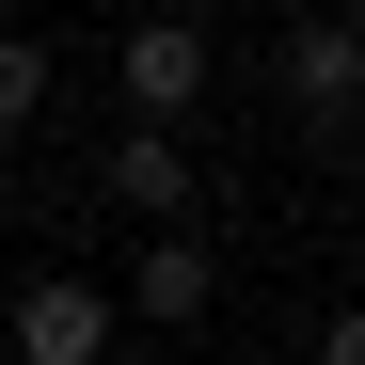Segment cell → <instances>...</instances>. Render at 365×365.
Instances as JSON below:
<instances>
[{"label": "cell", "mask_w": 365, "mask_h": 365, "mask_svg": "<svg viewBox=\"0 0 365 365\" xmlns=\"http://www.w3.org/2000/svg\"><path fill=\"white\" fill-rule=\"evenodd\" d=\"M270 96L302 111V128H365V16L349 0H318V16L270 48Z\"/></svg>", "instance_id": "1"}, {"label": "cell", "mask_w": 365, "mask_h": 365, "mask_svg": "<svg viewBox=\"0 0 365 365\" xmlns=\"http://www.w3.org/2000/svg\"><path fill=\"white\" fill-rule=\"evenodd\" d=\"M0 349H16V365H111V349H128V302L80 286V270H48V286H16Z\"/></svg>", "instance_id": "2"}, {"label": "cell", "mask_w": 365, "mask_h": 365, "mask_svg": "<svg viewBox=\"0 0 365 365\" xmlns=\"http://www.w3.org/2000/svg\"><path fill=\"white\" fill-rule=\"evenodd\" d=\"M111 80H128V128H175V111L207 96V32H191V16H128Z\"/></svg>", "instance_id": "3"}, {"label": "cell", "mask_w": 365, "mask_h": 365, "mask_svg": "<svg viewBox=\"0 0 365 365\" xmlns=\"http://www.w3.org/2000/svg\"><path fill=\"white\" fill-rule=\"evenodd\" d=\"M207 302H222V270H207V238H143V255H128V318H159V334H191L207 318Z\"/></svg>", "instance_id": "4"}, {"label": "cell", "mask_w": 365, "mask_h": 365, "mask_svg": "<svg viewBox=\"0 0 365 365\" xmlns=\"http://www.w3.org/2000/svg\"><path fill=\"white\" fill-rule=\"evenodd\" d=\"M111 207L175 222V207H191V143H175V128H111Z\"/></svg>", "instance_id": "5"}, {"label": "cell", "mask_w": 365, "mask_h": 365, "mask_svg": "<svg viewBox=\"0 0 365 365\" xmlns=\"http://www.w3.org/2000/svg\"><path fill=\"white\" fill-rule=\"evenodd\" d=\"M32 111H48V48L0 32V143H32Z\"/></svg>", "instance_id": "6"}, {"label": "cell", "mask_w": 365, "mask_h": 365, "mask_svg": "<svg viewBox=\"0 0 365 365\" xmlns=\"http://www.w3.org/2000/svg\"><path fill=\"white\" fill-rule=\"evenodd\" d=\"M318 365H365V302H349V318H334V334H318Z\"/></svg>", "instance_id": "7"}]
</instances>
